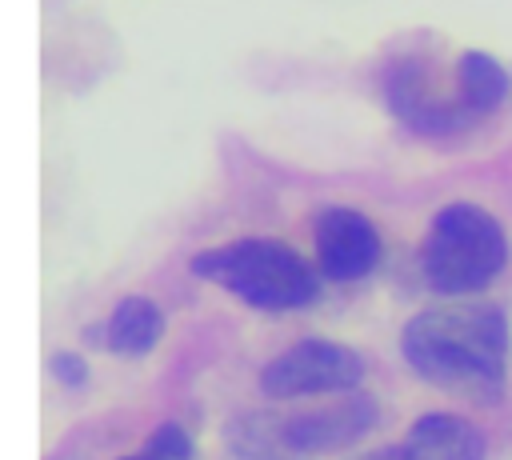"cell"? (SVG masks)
<instances>
[{"label": "cell", "mask_w": 512, "mask_h": 460, "mask_svg": "<svg viewBox=\"0 0 512 460\" xmlns=\"http://www.w3.org/2000/svg\"><path fill=\"white\" fill-rule=\"evenodd\" d=\"M512 328L496 304H436L416 312L400 332L412 372L452 396L492 404L504 392Z\"/></svg>", "instance_id": "cell-1"}, {"label": "cell", "mask_w": 512, "mask_h": 460, "mask_svg": "<svg viewBox=\"0 0 512 460\" xmlns=\"http://www.w3.org/2000/svg\"><path fill=\"white\" fill-rule=\"evenodd\" d=\"M192 272L256 312H296L320 296V272L272 236H244L192 256Z\"/></svg>", "instance_id": "cell-2"}, {"label": "cell", "mask_w": 512, "mask_h": 460, "mask_svg": "<svg viewBox=\"0 0 512 460\" xmlns=\"http://www.w3.org/2000/svg\"><path fill=\"white\" fill-rule=\"evenodd\" d=\"M504 264H508V236L488 208L456 200L432 216L420 244V268L428 288L444 296H472L488 288Z\"/></svg>", "instance_id": "cell-3"}, {"label": "cell", "mask_w": 512, "mask_h": 460, "mask_svg": "<svg viewBox=\"0 0 512 460\" xmlns=\"http://www.w3.org/2000/svg\"><path fill=\"white\" fill-rule=\"evenodd\" d=\"M364 380V356L348 344L308 336L284 352H276L260 368V392L268 400H300V396H340L356 392Z\"/></svg>", "instance_id": "cell-4"}, {"label": "cell", "mask_w": 512, "mask_h": 460, "mask_svg": "<svg viewBox=\"0 0 512 460\" xmlns=\"http://www.w3.org/2000/svg\"><path fill=\"white\" fill-rule=\"evenodd\" d=\"M384 104L404 128H412L420 136H448L472 120L468 108L460 104V96L440 88V72L424 56H412V52L396 56L388 64Z\"/></svg>", "instance_id": "cell-5"}, {"label": "cell", "mask_w": 512, "mask_h": 460, "mask_svg": "<svg viewBox=\"0 0 512 460\" xmlns=\"http://www.w3.org/2000/svg\"><path fill=\"white\" fill-rule=\"evenodd\" d=\"M312 236H316V272L320 280H336V284L364 280L384 252L376 224L352 204L320 208Z\"/></svg>", "instance_id": "cell-6"}, {"label": "cell", "mask_w": 512, "mask_h": 460, "mask_svg": "<svg viewBox=\"0 0 512 460\" xmlns=\"http://www.w3.org/2000/svg\"><path fill=\"white\" fill-rule=\"evenodd\" d=\"M376 400L364 392H340L332 404L280 420V440L292 456H324L356 444L376 428Z\"/></svg>", "instance_id": "cell-7"}, {"label": "cell", "mask_w": 512, "mask_h": 460, "mask_svg": "<svg viewBox=\"0 0 512 460\" xmlns=\"http://www.w3.org/2000/svg\"><path fill=\"white\" fill-rule=\"evenodd\" d=\"M364 460H484V432L456 412H428L404 440L384 444Z\"/></svg>", "instance_id": "cell-8"}, {"label": "cell", "mask_w": 512, "mask_h": 460, "mask_svg": "<svg viewBox=\"0 0 512 460\" xmlns=\"http://www.w3.org/2000/svg\"><path fill=\"white\" fill-rule=\"evenodd\" d=\"M164 336V312L148 296H124L100 324V348L116 356H148Z\"/></svg>", "instance_id": "cell-9"}, {"label": "cell", "mask_w": 512, "mask_h": 460, "mask_svg": "<svg viewBox=\"0 0 512 460\" xmlns=\"http://www.w3.org/2000/svg\"><path fill=\"white\" fill-rule=\"evenodd\" d=\"M508 92H512V76L496 56H488L484 48L460 52V60H456V96L468 108V116H484V112L500 108L508 100Z\"/></svg>", "instance_id": "cell-10"}, {"label": "cell", "mask_w": 512, "mask_h": 460, "mask_svg": "<svg viewBox=\"0 0 512 460\" xmlns=\"http://www.w3.org/2000/svg\"><path fill=\"white\" fill-rule=\"evenodd\" d=\"M120 460H196V444L180 424H160L148 432V444L136 456H120Z\"/></svg>", "instance_id": "cell-11"}, {"label": "cell", "mask_w": 512, "mask_h": 460, "mask_svg": "<svg viewBox=\"0 0 512 460\" xmlns=\"http://www.w3.org/2000/svg\"><path fill=\"white\" fill-rule=\"evenodd\" d=\"M48 368H52V380L64 384V388H84L88 384V364H84L80 352H52Z\"/></svg>", "instance_id": "cell-12"}]
</instances>
